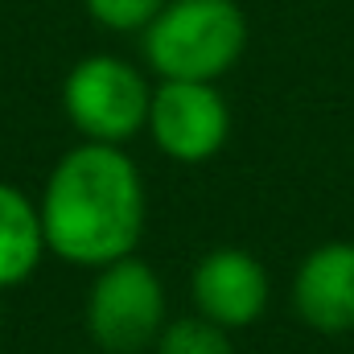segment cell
<instances>
[{
	"label": "cell",
	"mask_w": 354,
	"mask_h": 354,
	"mask_svg": "<svg viewBox=\"0 0 354 354\" xmlns=\"http://www.w3.org/2000/svg\"><path fill=\"white\" fill-rule=\"evenodd\" d=\"M292 309L313 334L354 330V243L334 239L313 248L292 276Z\"/></svg>",
	"instance_id": "obj_7"
},
{
	"label": "cell",
	"mask_w": 354,
	"mask_h": 354,
	"mask_svg": "<svg viewBox=\"0 0 354 354\" xmlns=\"http://www.w3.org/2000/svg\"><path fill=\"white\" fill-rule=\"evenodd\" d=\"M153 91L140 79L136 66L111 54L83 58L62 87V107L71 124L95 145H124L149 124Z\"/></svg>",
	"instance_id": "obj_4"
},
{
	"label": "cell",
	"mask_w": 354,
	"mask_h": 354,
	"mask_svg": "<svg viewBox=\"0 0 354 354\" xmlns=\"http://www.w3.org/2000/svg\"><path fill=\"white\" fill-rule=\"evenodd\" d=\"M46 252V231H41V210L37 202L0 181V288H12L29 280Z\"/></svg>",
	"instance_id": "obj_8"
},
{
	"label": "cell",
	"mask_w": 354,
	"mask_h": 354,
	"mask_svg": "<svg viewBox=\"0 0 354 354\" xmlns=\"http://www.w3.org/2000/svg\"><path fill=\"white\" fill-rule=\"evenodd\" d=\"M149 136L153 145L181 165H198L210 161L231 132V111L227 99L218 95L214 83H181L165 79L153 91L149 103Z\"/></svg>",
	"instance_id": "obj_5"
},
{
	"label": "cell",
	"mask_w": 354,
	"mask_h": 354,
	"mask_svg": "<svg viewBox=\"0 0 354 354\" xmlns=\"http://www.w3.org/2000/svg\"><path fill=\"white\" fill-rule=\"evenodd\" d=\"M165 330V284L136 256L95 268L87 292V334L107 354H136L157 346Z\"/></svg>",
	"instance_id": "obj_3"
},
{
	"label": "cell",
	"mask_w": 354,
	"mask_h": 354,
	"mask_svg": "<svg viewBox=\"0 0 354 354\" xmlns=\"http://www.w3.org/2000/svg\"><path fill=\"white\" fill-rule=\"evenodd\" d=\"M157 354H235V342H231V330L206 317H181L161 330Z\"/></svg>",
	"instance_id": "obj_9"
},
{
	"label": "cell",
	"mask_w": 354,
	"mask_h": 354,
	"mask_svg": "<svg viewBox=\"0 0 354 354\" xmlns=\"http://www.w3.org/2000/svg\"><path fill=\"white\" fill-rule=\"evenodd\" d=\"M83 4L99 25L115 33H132V29H145L169 0H83Z\"/></svg>",
	"instance_id": "obj_10"
},
{
	"label": "cell",
	"mask_w": 354,
	"mask_h": 354,
	"mask_svg": "<svg viewBox=\"0 0 354 354\" xmlns=\"http://www.w3.org/2000/svg\"><path fill=\"white\" fill-rule=\"evenodd\" d=\"M37 210L46 252L75 268H107L136 256L145 235V177L120 145L83 140L50 169Z\"/></svg>",
	"instance_id": "obj_1"
},
{
	"label": "cell",
	"mask_w": 354,
	"mask_h": 354,
	"mask_svg": "<svg viewBox=\"0 0 354 354\" xmlns=\"http://www.w3.org/2000/svg\"><path fill=\"white\" fill-rule=\"evenodd\" d=\"M248 46V21L235 0H169L145 25V58L161 79L214 83Z\"/></svg>",
	"instance_id": "obj_2"
},
{
	"label": "cell",
	"mask_w": 354,
	"mask_h": 354,
	"mask_svg": "<svg viewBox=\"0 0 354 354\" xmlns=\"http://www.w3.org/2000/svg\"><path fill=\"white\" fill-rule=\"evenodd\" d=\"M189 292H194L198 317H206V322H214L223 330H248L268 309L272 284H268L264 264L252 252L214 248V252H206L198 260Z\"/></svg>",
	"instance_id": "obj_6"
}]
</instances>
